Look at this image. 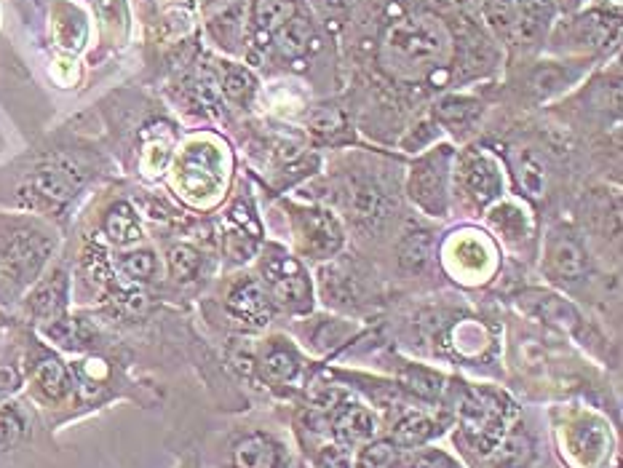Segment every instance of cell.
<instances>
[{
	"label": "cell",
	"mask_w": 623,
	"mask_h": 468,
	"mask_svg": "<svg viewBox=\"0 0 623 468\" xmlns=\"http://www.w3.org/2000/svg\"><path fill=\"white\" fill-rule=\"evenodd\" d=\"M455 57L450 27L434 14H410L391 22L380 41V62L396 81H444Z\"/></svg>",
	"instance_id": "6da1fadb"
},
{
	"label": "cell",
	"mask_w": 623,
	"mask_h": 468,
	"mask_svg": "<svg viewBox=\"0 0 623 468\" xmlns=\"http://www.w3.org/2000/svg\"><path fill=\"white\" fill-rule=\"evenodd\" d=\"M233 169L228 142L214 134H196L174 158L172 185L185 204L198 212H212L228 201Z\"/></svg>",
	"instance_id": "7a4b0ae2"
},
{
	"label": "cell",
	"mask_w": 623,
	"mask_h": 468,
	"mask_svg": "<svg viewBox=\"0 0 623 468\" xmlns=\"http://www.w3.org/2000/svg\"><path fill=\"white\" fill-rule=\"evenodd\" d=\"M252 273L265 289L273 311L303 319L316 311V284H313V268L276 239H265L257 257L252 260Z\"/></svg>",
	"instance_id": "3957f363"
},
{
	"label": "cell",
	"mask_w": 623,
	"mask_h": 468,
	"mask_svg": "<svg viewBox=\"0 0 623 468\" xmlns=\"http://www.w3.org/2000/svg\"><path fill=\"white\" fill-rule=\"evenodd\" d=\"M436 265L458 287L479 289L498 279L503 271V249L476 222H460L444 230L436 241Z\"/></svg>",
	"instance_id": "277c9868"
},
{
	"label": "cell",
	"mask_w": 623,
	"mask_h": 468,
	"mask_svg": "<svg viewBox=\"0 0 623 468\" xmlns=\"http://www.w3.org/2000/svg\"><path fill=\"white\" fill-rule=\"evenodd\" d=\"M279 209L287 225V247L308 268L329 263L332 257L348 249V228L332 206L287 196L279 201Z\"/></svg>",
	"instance_id": "5b68a950"
},
{
	"label": "cell",
	"mask_w": 623,
	"mask_h": 468,
	"mask_svg": "<svg viewBox=\"0 0 623 468\" xmlns=\"http://www.w3.org/2000/svg\"><path fill=\"white\" fill-rule=\"evenodd\" d=\"M506 161L487 145L471 142L455 150L452 161V214L482 217L492 204L511 193Z\"/></svg>",
	"instance_id": "8992f818"
},
{
	"label": "cell",
	"mask_w": 623,
	"mask_h": 468,
	"mask_svg": "<svg viewBox=\"0 0 623 468\" xmlns=\"http://www.w3.org/2000/svg\"><path fill=\"white\" fill-rule=\"evenodd\" d=\"M313 284H316V300H321L332 313H345L348 319L369 311L380 297L375 273L348 249L332 257L329 263L316 265Z\"/></svg>",
	"instance_id": "52a82bcc"
},
{
	"label": "cell",
	"mask_w": 623,
	"mask_h": 468,
	"mask_svg": "<svg viewBox=\"0 0 623 468\" xmlns=\"http://www.w3.org/2000/svg\"><path fill=\"white\" fill-rule=\"evenodd\" d=\"M452 142H436L434 148L423 150L412 158L404 174V196L412 209L426 220H447L452 214Z\"/></svg>",
	"instance_id": "ba28073f"
},
{
	"label": "cell",
	"mask_w": 623,
	"mask_h": 468,
	"mask_svg": "<svg viewBox=\"0 0 623 468\" xmlns=\"http://www.w3.org/2000/svg\"><path fill=\"white\" fill-rule=\"evenodd\" d=\"M543 279L554 287H578L594 276V255L589 241L581 230L570 222H551L541 230V247H538Z\"/></svg>",
	"instance_id": "9c48e42d"
},
{
	"label": "cell",
	"mask_w": 623,
	"mask_h": 468,
	"mask_svg": "<svg viewBox=\"0 0 623 468\" xmlns=\"http://www.w3.org/2000/svg\"><path fill=\"white\" fill-rule=\"evenodd\" d=\"M57 239L35 220H9L0 225V271L14 284H33L49 263Z\"/></svg>",
	"instance_id": "30bf717a"
},
{
	"label": "cell",
	"mask_w": 623,
	"mask_h": 468,
	"mask_svg": "<svg viewBox=\"0 0 623 468\" xmlns=\"http://www.w3.org/2000/svg\"><path fill=\"white\" fill-rule=\"evenodd\" d=\"M484 230L492 239L498 241L503 255L509 252L517 260L533 263L538 260V247H541V220L535 214V206L517 193L503 196L498 204H492L482 214Z\"/></svg>",
	"instance_id": "8fae6325"
},
{
	"label": "cell",
	"mask_w": 623,
	"mask_h": 468,
	"mask_svg": "<svg viewBox=\"0 0 623 468\" xmlns=\"http://www.w3.org/2000/svg\"><path fill=\"white\" fill-rule=\"evenodd\" d=\"M265 239V220L255 193L249 188L230 193L220 212V244L228 263L233 268H249Z\"/></svg>",
	"instance_id": "7c38bea8"
},
{
	"label": "cell",
	"mask_w": 623,
	"mask_h": 468,
	"mask_svg": "<svg viewBox=\"0 0 623 468\" xmlns=\"http://www.w3.org/2000/svg\"><path fill=\"white\" fill-rule=\"evenodd\" d=\"M509 399L492 388L466 386L458 396V428L474 450L490 452L503 442L506 418H509Z\"/></svg>",
	"instance_id": "4fadbf2b"
},
{
	"label": "cell",
	"mask_w": 623,
	"mask_h": 468,
	"mask_svg": "<svg viewBox=\"0 0 623 468\" xmlns=\"http://www.w3.org/2000/svg\"><path fill=\"white\" fill-rule=\"evenodd\" d=\"M337 206H340V220L359 230H378L396 209V198H391L388 188L378 174H364V177H345L337 185Z\"/></svg>",
	"instance_id": "5bb4252c"
},
{
	"label": "cell",
	"mask_w": 623,
	"mask_h": 468,
	"mask_svg": "<svg viewBox=\"0 0 623 468\" xmlns=\"http://www.w3.org/2000/svg\"><path fill=\"white\" fill-rule=\"evenodd\" d=\"M222 311L233 327L249 332V335L271 327L273 316H276L271 300L260 287L252 268H236V273L230 276L225 295H222Z\"/></svg>",
	"instance_id": "9a60e30c"
},
{
	"label": "cell",
	"mask_w": 623,
	"mask_h": 468,
	"mask_svg": "<svg viewBox=\"0 0 623 468\" xmlns=\"http://www.w3.org/2000/svg\"><path fill=\"white\" fill-rule=\"evenodd\" d=\"M618 14L610 9H591L583 11L578 17L567 19L554 35V46L565 54H581V59H589L597 51H605L610 43L618 41Z\"/></svg>",
	"instance_id": "2e32d148"
},
{
	"label": "cell",
	"mask_w": 623,
	"mask_h": 468,
	"mask_svg": "<svg viewBox=\"0 0 623 468\" xmlns=\"http://www.w3.org/2000/svg\"><path fill=\"white\" fill-rule=\"evenodd\" d=\"M305 375V359L287 335L265 337L255 348V378L273 391H292Z\"/></svg>",
	"instance_id": "e0dca14e"
},
{
	"label": "cell",
	"mask_w": 623,
	"mask_h": 468,
	"mask_svg": "<svg viewBox=\"0 0 623 468\" xmlns=\"http://www.w3.org/2000/svg\"><path fill=\"white\" fill-rule=\"evenodd\" d=\"M517 305L525 313L535 316V319L546 321L549 327L567 332V335H583L586 319L578 311V305L565 297L557 289H541V287H527L517 295Z\"/></svg>",
	"instance_id": "ac0fdd59"
},
{
	"label": "cell",
	"mask_w": 623,
	"mask_h": 468,
	"mask_svg": "<svg viewBox=\"0 0 623 468\" xmlns=\"http://www.w3.org/2000/svg\"><path fill=\"white\" fill-rule=\"evenodd\" d=\"M228 468H292V452L271 431H246L230 444Z\"/></svg>",
	"instance_id": "d6986e66"
},
{
	"label": "cell",
	"mask_w": 623,
	"mask_h": 468,
	"mask_svg": "<svg viewBox=\"0 0 623 468\" xmlns=\"http://www.w3.org/2000/svg\"><path fill=\"white\" fill-rule=\"evenodd\" d=\"M436 233L431 225H426V217L420 220H407L399 230L396 239V263L407 276H423L436 265Z\"/></svg>",
	"instance_id": "ffe728a7"
},
{
	"label": "cell",
	"mask_w": 623,
	"mask_h": 468,
	"mask_svg": "<svg viewBox=\"0 0 623 468\" xmlns=\"http://www.w3.org/2000/svg\"><path fill=\"white\" fill-rule=\"evenodd\" d=\"M554 17H557V0H522L517 25L511 30L506 46L517 54L538 51L549 38Z\"/></svg>",
	"instance_id": "44dd1931"
},
{
	"label": "cell",
	"mask_w": 623,
	"mask_h": 468,
	"mask_svg": "<svg viewBox=\"0 0 623 468\" xmlns=\"http://www.w3.org/2000/svg\"><path fill=\"white\" fill-rule=\"evenodd\" d=\"M506 172H509V185H514L519 198H525L533 206L546 201L551 190V164L541 150L522 148L506 164Z\"/></svg>",
	"instance_id": "7402d4cb"
},
{
	"label": "cell",
	"mask_w": 623,
	"mask_h": 468,
	"mask_svg": "<svg viewBox=\"0 0 623 468\" xmlns=\"http://www.w3.org/2000/svg\"><path fill=\"white\" fill-rule=\"evenodd\" d=\"M295 14H300L297 0H252L246 17V43H252L255 51H268L273 35Z\"/></svg>",
	"instance_id": "603a6c76"
},
{
	"label": "cell",
	"mask_w": 623,
	"mask_h": 468,
	"mask_svg": "<svg viewBox=\"0 0 623 468\" xmlns=\"http://www.w3.org/2000/svg\"><path fill=\"white\" fill-rule=\"evenodd\" d=\"M268 51H273L287 65L303 67L319 51V33H316L313 19L305 14H295L279 33L273 35Z\"/></svg>",
	"instance_id": "cb8c5ba5"
},
{
	"label": "cell",
	"mask_w": 623,
	"mask_h": 468,
	"mask_svg": "<svg viewBox=\"0 0 623 468\" xmlns=\"http://www.w3.org/2000/svg\"><path fill=\"white\" fill-rule=\"evenodd\" d=\"M81 188V174L70 169L67 164H49L41 166L38 172L30 177L27 185V196H33L35 206H46V209H57L73 201L75 193Z\"/></svg>",
	"instance_id": "d4e9b609"
},
{
	"label": "cell",
	"mask_w": 623,
	"mask_h": 468,
	"mask_svg": "<svg viewBox=\"0 0 623 468\" xmlns=\"http://www.w3.org/2000/svg\"><path fill=\"white\" fill-rule=\"evenodd\" d=\"M484 115L482 99L471 97V94H447L436 102L434 124L442 129V134H452L455 140H468Z\"/></svg>",
	"instance_id": "484cf974"
},
{
	"label": "cell",
	"mask_w": 623,
	"mask_h": 468,
	"mask_svg": "<svg viewBox=\"0 0 623 468\" xmlns=\"http://www.w3.org/2000/svg\"><path fill=\"white\" fill-rule=\"evenodd\" d=\"M591 59H575V62H541L533 67L527 91L533 94L535 102H546L551 97H559L562 91L581 81L583 65H589Z\"/></svg>",
	"instance_id": "4316f807"
},
{
	"label": "cell",
	"mask_w": 623,
	"mask_h": 468,
	"mask_svg": "<svg viewBox=\"0 0 623 468\" xmlns=\"http://www.w3.org/2000/svg\"><path fill=\"white\" fill-rule=\"evenodd\" d=\"M305 321V345L313 348L316 354H329L335 351L337 345H343L345 340H351L356 335V321L340 313H324V316H303Z\"/></svg>",
	"instance_id": "83f0119b"
},
{
	"label": "cell",
	"mask_w": 623,
	"mask_h": 468,
	"mask_svg": "<svg viewBox=\"0 0 623 468\" xmlns=\"http://www.w3.org/2000/svg\"><path fill=\"white\" fill-rule=\"evenodd\" d=\"M607 442H610V431L605 423L591 415H583L570 426V452L581 460L583 466H594L605 458Z\"/></svg>",
	"instance_id": "f1b7e54d"
},
{
	"label": "cell",
	"mask_w": 623,
	"mask_h": 468,
	"mask_svg": "<svg viewBox=\"0 0 623 468\" xmlns=\"http://www.w3.org/2000/svg\"><path fill=\"white\" fill-rule=\"evenodd\" d=\"M444 431L442 420L431 418L423 410H407L399 415V420L391 428V442L402 450H412V447H423L431 444L436 436Z\"/></svg>",
	"instance_id": "f546056e"
},
{
	"label": "cell",
	"mask_w": 623,
	"mask_h": 468,
	"mask_svg": "<svg viewBox=\"0 0 623 468\" xmlns=\"http://www.w3.org/2000/svg\"><path fill=\"white\" fill-rule=\"evenodd\" d=\"M67 305V273L54 271L49 279H43L27 297V311L41 321H57L65 316Z\"/></svg>",
	"instance_id": "4dcf8cb0"
},
{
	"label": "cell",
	"mask_w": 623,
	"mask_h": 468,
	"mask_svg": "<svg viewBox=\"0 0 623 468\" xmlns=\"http://www.w3.org/2000/svg\"><path fill=\"white\" fill-rule=\"evenodd\" d=\"M217 83H220L222 99L230 102L238 110H246L252 107L257 97V78L252 75V70L238 62H220L217 65Z\"/></svg>",
	"instance_id": "1f68e13d"
},
{
	"label": "cell",
	"mask_w": 623,
	"mask_h": 468,
	"mask_svg": "<svg viewBox=\"0 0 623 468\" xmlns=\"http://www.w3.org/2000/svg\"><path fill=\"white\" fill-rule=\"evenodd\" d=\"M399 388L418 396L423 402H439L447 391V378L439 370L426 367V364L404 362L402 370H399Z\"/></svg>",
	"instance_id": "d6a6232c"
},
{
	"label": "cell",
	"mask_w": 623,
	"mask_h": 468,
	"mask_svg": "<svg viewBox=\"0 0 623 468\" xmlns=\"http://www.w3.org/2000/svg\"><path fill=\"white\" fill-rule=\"evenodd\" d=\"M308 132L324 145H343L348 142V121L340 107L335 105H316L305 115Z\"/></svg>",
	"instance_id": "836d02e7"
},
{
	"label": "cell",
	"mask_w": 623,
	"mask_h": 468,
	"mask_svg": "<svg viewBox=\"0 0 623 468\" xmlns=\"http://www.w3.org/2000/svg\"><path fill=\"white\" fill-rule=\"evenodd\" d=\"M33 383L43 399L62 402L70 394V388H73V375H70V370L59 359L43 356L41 362L33 367Z\"/></svg>",
	"instance_id": "e575fe53"
},
{
	"label": "cell",
	"mask_w": 623,
	"mask_h": 468,
	"mask_svg": "<svg viewBox=\"0 0 623 468\" xmlns=\"http://www.w3.org/2000/svg\"><path fill=\"white\" fill-rule=\"evenodd\" d=\"M105 236L118 247H129L142 239L140 217L129 201H118L105 214Z\"/></svg>",
	"instance_id": "d590c367"
},
{
	"label": "cell",
	"mask_w": 623,
	"mask_h": 468,
	"mask_svg": "<svg viewBox=\"0 0 623 468\" xmlns=\"http://www.w3.org/2000/svg\"><path fill=\"white\" fill-rule=\"evenodd\" d=\"M209 33L214 35V41L225 46L228 51H238V43H246V11L241 3H228L220 14H214L209 22Z\"/></svg>",
	"instance_id": "8d00e7d4"
},
{
	"label": "cell",
	"mask_w": 623,
	"mask_h": 468,
	"mask_svg": "<svg viewBox=\"0 0 623 468\" xmlns=\"http://www.w3.org/2000/svg\"><path fill=\"white\" fill-rule=\"evenodd\" d=\"M519 6L522 0H482L479 3V14L501 43L509 41L511 30L517 25Z\"/></svg>",
	"instance_id": "74e56055"
},
{
	"label": "cell",
	"mask_w": 623,
	"mask_h": 468,
	"mask_svg": "<svg viewBox=\"0 0 623 468\" xmlns=\"http://www.w3.org/2000/svg\"><path fill=\"white\" fill-rule=\"evenodd\" d=\"M166 265H169V276L177 284H190L204 271V255L193 244H174L166 255Z\"/></svg>",
	"instance_id": "f35d334b"
},
{
	"label": "cell",
	"mask_w": 623,
	"mask_h": 468,
	"mask_svg": "<svg viewBox=\"0 0 623 468\" xmlns=\"http://www.w3.org/2000/svg\"><path fill=\"white\" fill-rule=\"evenodd\" d=\"M402 460V447H396L391 439H372L361 444L356 455V468H399Z\"/></svg>",
	"instance_id": "ab89813d"
},
{
	"label": "cell",
	"mask_w": 623,
	"mask_h": 468,
	"mask_svg": "<svg viewBox=\"0 0 623 468\" xmlns=\"http://www.w3.org/2000/svg\"><path fill=\"white\" fill-rule=\"evenodd\" d=\"M118 268H121L123 279L134 281V284H145V281H153L161 271L158 265V257L153 249H132L126 252L118 260Z\"/></svg>",
	"instance_id": "60d3db41"
},
{
	"label": "cell",
	"mask_w": 623,
	"mask_h": 468,
	"mask_svg": "<svg viewBox=\"0 0 623 468\" xmlns=\"http://www.w3.org/2000/svg\"><path fill=\"white\" fill-rule=\"evenodd\" d=\"M399 468H463V463L458 458H452L450 452L442 450V447L423 444V447L402 450Z\"/></svg>",
	"instance_id": "b9f144b4"
},
{
	"label": "cell",
	"mask_w": 623,
	"mask_h": 468,
	"mask_svg": "<svg viewBox=\"0 0 623 468\" xmlns=\"http://www.w3.org/2000/svg\"><path fill=\"white\" fill-rule=\"evenodd\" d=\"M436 142H442V129L434 124V118H423L418 124L412 126L410 132L404 134L402 142H399V148L404 153H412V156H418L423 150L434 148Z\"/></svg>",
	"instance_id": "7bdbcfd3"
},
{
	"label": "cell",
	"mask_w": 623,
	"mask_h": 468,
	"mask_svg": "<svg viewBox=\"0 0 623 468\" xmlns=\"http://www.w3.org/2000/svg\"><path fill=\"white\" fill-rule=\"evenodd\" d=\"M25 434V420L14 407H0V452L17 447Z\"/></svg>",
	"instance_id": "ee69618b"
},
{
	"label": "cell",
	"mask_w": 623,
	"mask_h": 468,
	"mask_svg": "<svg viewBox=\"0 0 623 468\" xmlns=\"http://www.w3.org/2000/svg\"><path fill=\"white\" fill-rule=\"evenodd\" d=\"M313 468H353L351 452L337 442L321 444L319 450L313 452Z\"/></svg>",
	"instance_id": "f6af8a7d"
},
{
	"label": "cell",
	"mask_w": 623,
	"mask_h": 468,
	"mask_svg": "<svg viewBox=\"0 0 623 468\" xmlns=\"http://www.w3.org/2000/svg\"><path fill=\"white\" fill-rule=\"evenodd\" d=\"M17 386H19L17 370H14V367H0V396L17 391Z\"/></svg>",
	"instance_id": "bcb514c9"
},
{
	"label": "cell",
	"mask_w": 623,
	"mask_h": 468,
	"mask_svg": "<svg viewBox=\"0 0 623 468\" xmlns=\"http://www.w3.org/2000/svg\"><path fill=\"white\" fill-rule=\"evenodd\" d=\"M460 3H463V6H474V9H479V3H482V0H460Z\"/></svg>",
	"instance_id": "7dc6e473"
}]
</instances>
